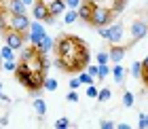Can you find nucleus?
<instances>
[{
	"instance_id": "obj_1",
	"label": "nucleus",
	"mask_w": 148,
	"mask_h": 129,
	"mask_svg": "<svg viewBox=\"0 0 148 129\" xmlns=\"http://www.w3.org/2000/svg\"><path fill=\"white\" fill-rule=\"evenodd\" d=\"M112 17H114V11L108 9V6H97L95 4V9H93L91 13V25L93 28H99V25H108L112 21Z\"/></svg>"
},
{
	"instance_id": "obj_2",
	"label": "nucleus",
	"mask_w": 148,
	"mask_h": 129,
	"mask_svg": "<svg viewBox=\"0 0 148 129\" xmlns=\"http://www.w3.org/2000/svg\"><path fill=\"white\" fill-rule=\"evenodd\" d=\"M76 49H78V45H76V38H74V36H62L57 40V55H64V57H72L74 59Z\"/></svg>"
},
{
	"instance_id": "obj_3",
	"label": "nucleus",
	"mask_w": 148,
	"mask_h": 129,
	"mask_svg": "<svg viewBox=\"0 0 148 129\" xmlns=\"http://www.w3.org/2000/svg\"><path fill=\"white\" fill-rule=\"evenodd\" d=\"M4 34V43L11 47V49H15V51H19L23 47V43H25V38H28V32L25 34H21V32H17V30H13V28H9V30H4L2 32Z\"/></svg>"
},
{
	"instance_id": "obj_4",
	"label": "nucleus",
	"mask_w": 148,
	"mask_h": 129,
	"mask_svg": "<svg viewBox=\"0 0 148 129\" xmlns=\"http://www.w3.org/2000/svg\"><path fill=\"white\" fill-rule=\"evenodd\" d=\"M45 72L42 70H32L30 74V80H28V85H25V89H28L32 95H36V93L42 89V85H45Z\"/></svg>"
},
{
	"instance_id": "obj_5",
	"label": "nucleus",
	"mask_w": 148,
	"mask_h": 129,
	"mask_svg": "<svg viewBox=\"0 0 148 129\" xmlns=\"http://www.w3.org/2000/svg\"><path fill=\"white\" fill-rule=\"evenodd\" d=\"M45 36H47V32H45L42 21H32L30 23V30H28V40L32 45H38Z\"/></svg>"
},
{
	"instance_id": "obj_6",
	"label": "nucleus",
	"mask_w": 148,
	"mask_h": 129,
	"mask_svg": "<svg viewBox=\"0 0 148 129\" xmlns=\"http://www.w3.org/2000/svg\"><path fill=\"white\" fill-rule=\"evenodd\" d=\"M30 23L32 21L28 19V15H11V19H9V28L21 32V34H25L30 30Z\"/></svg>"
},
{
	"instance_id": "obj_7",
	"label": "nucleus",
	"mask_w": 148,
	"mask_h": 129,
	"mask_svg": "<svg viewBox=\"0 0 148 129\" xmlns=\"http://www.w3.org/2000/svg\"><path fill=\"white\" fill-rule=\"evenodd\" d=\"M32 17L36 19V21H47V19L51 17V13H49V4H45L42 0H36L34 4H32Z\"/></svg>"
},
{
	"instance_id": "obj_8",
	"label": "nucleus",
	"mask_w": 148,
	"mask_h": 129,
	"mask_svg": "<svg viewBox=\"0 0 148 129\" xmlns=\"http://www.w3.org/2000/svg\"><path fill=\"white\" fill-rule=\"evenodd\" d=\"M30 74H32V66L28 62H19L17 64V70H15V78H17V83L19 85H28V80H30Z\"/></svg>"
},
{
	"instance_id": "obj_9",
	"label": "nucleus",
	"mask_w": 148,
	"mask_h": 129,
	"mask_svg": "<svg viewBox=\"0 0 148 129\" xmlns=\"http://www.w3.org/2000/svg\"><path fill=\"white\" fill-rule=\"evenodd\" d=\"M146 34H148V25L142 21V19H136V21L131 23V43H138V40H142Z\"/></svg>"
},
{
	"instance_id": "obj_10",
	"label": "nucleus",
	"mask_w": 148,
	"mask_h": 129,
	"mask_svg": "<svg viewBox=\"0 0 148 129\" xmlns=\"http://www.w3.org/2000/svg\"><path fill=\"white\" fill-rule=\"evenodd\" d=\"M93 9H95V2H91V0H85V2H80V6H78V19L80 21H85V23H89L91 21V13H93Z\"/></svg>"
},
{
	"instance_id": "obj_11",
	"label": "nucleus",
	"mask_w": 148,
	"mask_h": 129,
	"mask_svg": "<svg viewBox=\"0 0 148 129\" xmlns=\"http://www.w3.org/2000/svg\"><path fill=\"white\" fill-rule=\"evenodd\" d=\"M6 11L11 15H25L28 13V6H25L21 0H6Z\"/></svg>"
},
{
	"instance_id": "obj_12",
	"label": "nucleus",
	"mask_w": 148,
	"mask_h": 129,
	"mask_svg": "<svg viewBox=\"0 0 148 129\" xmlns=\"http://www.w3.org/2000/svg\"><path fill=\"white\" fill-rule=\"evenodd\" d=\"M121 38H123V25L121 23H112L110 28H108V43L110 45H116V43H121Z\"/></svg>"
},
{
	"instance_id": "obj_13",
	"label": "nucleus",
	"mask_w": 148,
	"mask_h": 129,
	"mask_svg": "<svg viewBox=\"0 0 148 129\" xmlns=\"http://www.w3.org/2000/svg\"><path fill=\"white\" fill-rule=\"evenodd\" d=\"M108 57H110V62L121 64V62H123V57H125V47H121L119 43H116V45H112V47H110V51H108Z\"/></svg>"
},
{
	"instance_id": "obj_14",
	"label": "nucleus",
	"mask_w": 148,
	"mask_h": 129,
	"mask_svg": "<svg viewBox=\"0 0 148 129\" xmlns=\"http://www.w3.org/2000/svg\"><path fill=\"white\" fill-rule=\"evenodd\" d=\"M66 11H68V6H66V0H53V2L49 4V13H51L53 17L64 15Z\"/></svg>"
},
{
	"instance_id": "obj_15",
	"label": "nucleus",
	"mask_w": 148,
	"mask_h": 129,
	"mask_svg": "<svg viewBox=\"0 0 148 129\" xmlns=\"http://www.w3.org/2000/svg\"><path fill=\"white\" fill-rule=\"evenodd\" d=\"M34 47H36V51H38V53H42V55H47V53H49V51L53 49V47H55V40H53L51 36H45V38L40 40L38 45H34Z\"/></svg>"
},
{
	"instance_id": "obj_16",
	"label": "nucleus",
	"mask_w": 148,
	"mask_h": 129,
	"mask_svg": "<svg viewBox=\"0 0 148 129\" xmlns=\"http://www.w3.org/2000/svg\"><path fill=\"white\" fill-rule=\"evenodd\" d=\"M36 47L32 45V47H21V62H28V64H32L34 62V57H36Z\"/></svg>"
},
{
	"instance_id": "obj_17",
	"label": "nucleus",
	"mask_w": 148,
	"mask_h": 129,
	"mask_svg": "<svg viewBox=\"0 0 148 129\" xmlns=\"http://www.w3.org/2000/svg\"><path fill=\"white\" fill-rule=\"evenodd\" d=\"M112 76H114V80H116L119 85H123V78H125V68L121 66V64H116L112 68Z\"/></svg>"
},
{
	"instance_id": "obj_18",
	"label": "nucleus",
	"mask_w": 148,
	"mask_h": 129,
	"mask_svg": "<svg viewBox=\"0 0 148 129\" xmlns=\"http://www.w3.org/2000/svg\"><path fill=\"white\" fill-rule=\"evenodd\" d=\"M32 106H34V110L40 114V117H45V114H47V104H45V99H40V97H34Z\"/></svg>"
},
{
	"instance_id": "obj_19",
	"label": "nucleus",
	"mask_w": 148,
	"mask_h": 129,
	"mask_svg": "<svg viewBox=\"0 0 148 129\" xmlns=\"http://www.w3.org/2000/svg\"><path fill=\"white\" fill-rule=\"evenodd\" d=\"M97 66H99V72H97V78L95 80H104L108 74H112V68L108 64H97Z\"/></svg>"
},
{
	"instance_id": "obj_20",
	"label": "nucleus",
	"mask_w": 148,
	"mask_h": 129,
	"mask_svg": "<svg viewBox=\"0 0 148 129\" xmlns=\"http://www.w3.org/2000/svg\"><path fill=\"white\" fill-rule=\"evenodd\" d=\"M76 19H78V11L76 9H68V11L64 13V21L66 23H74Z\"/></svg>"
},
{
	"instance_id": "obj_21",
	"label": "nucleus",
	"mask_w": 148,
	"mask_h": 129,
	"mask_svg": "<svg viewBox=\"0 0 148 129\" xmlns=\"http://www.w3.org/2000/svg\"><path fill=\"white\" fill-rule=\"evenodd\" d=\"M0 55H2V59H15V49H11L9 45H4L2 49H0Z\"/></svg>"
},
{
	"instance_id": "obj_22",
	"label": "nucleus",
	"mask_w": 148,
	"mask_h": 129,
	"mask_svg": "<svg viewBox=\"0 0 148 129\" xmlns=\"http://www.w3.org/2000/svg\"><path fill=\"white\" fill-rule=\"evenodd\" d=\"M131 76L133 78H142V62H133L131 64Z\"/></svg>"
},
{
	"instance_id": "obj_23",
	"label": "nucleus",
	"mask_w": 148,
	"mask_h": 129,
	"mask_svg": "<svg viewBox=\"0 0 148 129\" xmlns=\"http://www.w3.org/2000/svg\"><path fill=\"white\" fill-rule=\"evenodd\" d=\"M57 78H45V85H42V89H47V91H55L57 89Z\"/></svg>"
},
{
	"instance_id": "obj_24",
	"label": "nucleus",
	"mask_w": 148,
	"mask_h": 129,
	"mask_svg": "<svg viewBox=\"0 0 148 129\" xmlns=\"http://www.w3.org/2000/svg\"><path fill=\"white\" fill-rule=\"evenodd\" d=\"M17 64H19V62H15V59H4V62H2V68H4L6 72H15V70H17Z\"/></svg>"
},
{
	"instance_id": "obj_25",
	"label": "nucleus",
	"mask_w": 148,
	"mask_h": 129,
	"mask_svg": "<svg viewBox=\"0 0 148 129\" xmlns=\"http://www.w3.org/2000/svg\"><path fill=\"white\" fill-rule=\"evenodd\" d=\"M133 102H136V99H133V93H131V91H125V93H123V106H125V108H131Z\"/></svg>"
},
{
	"instance_id": "obj_26",
	"label": "nucleus",
	"mask_w": 148,
	"mask_h": 129,
	"mask_svg": "<svg viewBox=\"0 0 148 129\" xmlns=\"http://www.w3.org/2000/svg\"><path fill=\"white\" fill-rule=\"evenodd\" d=\"M78 78H80V83H83V85H93V80H95L89 72H80V74H78Z\"/></svg>"
},
{
	"instance_id": "obj_27",
	"label": "nucleus",
	"mask_w": 148,
	"mask_h": 129,
	"mask_svg": "<svg viewBox=\"0 0 148 129\" xmlns=\"http://www.w3.org/2000/svg\"><path fill=\"white\" fill-rule=\"evenodd\" d=\"M112 97V91L110 89H99V93H97V99L99 102H108Z\"/></svg>"
},
{
	"instance_id": "obj_28",
	"label": "nucleus",
	"mask_w": 148,
	"mask_h": 129,
	"mask_svg": "<svg viewBox=\"0 0 148 129\" xmlns=\"http://www.w3.org/2000/svg\"><path fill=\"white\" fill-rule=\"evenodd\" d=\"M138 125H140V129H148V114L140 112V117H138Z\"/></svg>"
},
{
	"instance_id": "obj_29",
	"label": "nucleus",
	"mask_w": 148,
	"mask_h": 129,
	"mask_svg": "<svg viewBox=\"0 0 148 129\" xmlns=\"http://www.w3.org/2000/svg\"><path fill=\"white\" fill-rule=\"evenodd\" d=\"M97 93H99V89L95 85H87V95H89V99H93V97L97 99Z\"/></svg>"
},
{
	"instance_id": "obj_30",
	"label": "nucleus",
	"mask_w": 148,
	"mask_h": 129,
	"mask_svg": "<svg viewBox=\"0 0 148 129\" xmlns=\"http://www.w3.org/2000/svg\"><path fill=\"white\" fill-rule=\"evenodd\" d=\"M108 59L110 57H108V53H106V51H99L97 55H95V62L97 64H108Z\"/></svg>"
},
{
	"instance_id": "obj_31",
	"label": "nucleus",
	"mask_w": 148,
	"mask_h": 129,
	"mask_svg": "<svg viewBox=\"0 0 148 129\" xmlns=\"http://www.w3.org/2000/svg\"><path fill=\"white\" fill-rule=\"evenodd\" d=\"M87 72L91 74L93 78H97V72H99V66L95 64V66H91V64H87Z\"/></svg>"
},
{
	"instance_id": "obj_32",
	"label": "nucleus",
	"mask_w": 148,
	"mask_h": 129,
	"mask_svg": "<svg viewBox=\"0 0 148 129\" xmlns=\"http://www.w3.org/2000/svg\"><path fill=\"white\" fill-rule=\"evenodd\" d=\"M66 99L72 102V104H76V102H78V93H76V89H70V93L66 95Z\"/></svg>"
},
{
	"instance_id": "obj_33",
	"label": "nucleus",
	"mask_w": 148,
	"mask_h": 129,
	"mask_svg": "<svg viewBox=\"0 0 148 129\" xmlns=\"http://www.w3.org/2000/svg\"><path fill=\"white\" fill-rule=\"evenodd\" d=\"M68 125H70V121L66 119V117H62V119H57V123H55V127H57V129H66Z\"/></svg>"
},
{
	"instance_id": "obj_34",
	"label": "nucleus",
	"mask_w": 148,
	"mask_h": 129,
	"mask_svg": "<svg viewBox=\"0 0 148 129\" xmlns=\"http://www.w3.org/2000/svg\"><path fill=\"white\" fill-rule=\"evenodd\" d=\"M80 2H83V0H66V6H68V9H78Z\"/></svg>"
},
{
	"instance_id": "obj_35",
	"label": "nucleus",
	"mask_w": 148,
	"mask_h": 129,
	"mask_svg": "<svg viewBox=\"0 0 148 129\" xmlns=\"http://www.w3.org/2000/svg\"><path fill=\"white\" fill-rule=\"evenodd\" d=\"M68 85H70V89H78V87L83 85V83H80V78H70V83H68Z\"/></svg>"
},
{
	"instance_id": "obj_36",
	"label": "nucleus",
	"mask_w": 148,
	"mask_h": 129,
	"mask_svg": "<svg viewBox=\"0 0 148 129\" xmlns=\"http://www.w3.org/2000/svg\"><path fill=\"white\" fill-rule=\"evenodd\" d=\"M6 28V17H4V11H0V32H4Z\"/></svg>"
},
{
	"instance_id": "obj_37",
	"label": "nucleus",
	"mask_w": 148,
	"mask_h": 129,
	"mask_svg": "<svg viewBox=\"0 0 148 129\" xmlns=\"http://www.w3.org/2000/svg\"><path fill=\"white\" fill-rule=\"evenodd\" d=\"M97 34H99L102 38H108V28H106V25H99V28H97Z\"/></svg>"
},
{
	"instance_id": "obj_38",
	"label": "nucleus",
	"mask_w": 148,
	"mask_h": 129,
	"mask_svg": "<svg viewBox=\"0 0 148 129\" xmlns=\"http://www.w3.org/2000/svg\"><path fill=\"white\" fill-rule=\"evenodd\" d=\"M99 125H102V129H112V127H114V123H112V121H102Z\"/></svg>"
},
{
	"instance_id": "obj_39",
	"label": "nucleus",
	"mask_w": 148,
	"mask_h": 129,
	"mask_svg": "<svg viewBox=\"0 0 148 129\" xmlns=\"http://www.w3.org/2000/svg\"><path fill=\"white\" fill-rule=\"evenodd\" d=\"M142 70H148V55L144 57V62H142Z\"/></svg>"
},
{
	"instance_id": "obj_40",
	"label": "nucleus",
	"mask_w": 148,
	"mask_h": 129,
	"mask_svg": "<svg viewBox=\"0 0 148 129\" xmlns=\"http://www.w3.org/2000/svg\"><path fill=\"white\" fill-rule=\"evenodd\" d=\"M21 2H23L25 6H32V4H34V2H36V0H21Z\"/></svg>"
},
{
	"instance_id": "obj_41",
	"label": "nucleus",
	"mask_w": 148,
	"mask_h": 129,
	"mask_svg": "<svg viewBox=\"0 0 148 129\" xmlns=\"http://www.w3.org/2000/svg\"><path fill=\"white\" fill-rule=\"evenodd\" d=\"M42 2H45V4H51V2H53V0H42Z\"/></svg>"
},
{
	"instance_id": "obj_42",
	"label": "nucleus",
	"mask_w": 148,
	"mask_h": 129,
	"mask_svg": "<svg viewBox=\"0 0 148 129\" xmlns=\"http://www.w3.org/2000/svg\"><path fill=\"white\" fill-rule=\"evenodd\" d=\"M2 2H4V0H0V11H4V9H2Z\"/></svg>"
},
{
	"instance_id": "obj_43",
	"label": "nucleus",
	"mask_w": 148,
	"mask_h": 129,
	"mask_svg": "<svg viewBox=\"0 0 148 129\" xmlns=\"http://www.w3.org/2000/svg\"><path fill=\"white\" fill-rule=\"evenodd\" d=\"M91 2H95V4H99V2H102V0H91Z\"/></svg>"
},
{
	"instance_id": "obj_44",
	"label": "nucleus",
	"mask_w": 148,
	"mask_h": 129,
	"mask_svg": "<svg viewBox=\"0 0 148 129\" xmlns=\"http://www.w3.org/2000/svg\"><path fill=\"white\" fill-rule=\"evenodd\" d=\"M0 93H2V83H0Z\"/></svg>"
},
{
	"instance_id": "obj_45",
	"label": "nucleus",
	"mask_w": 148,
	"mask_h": 129,
	"mask_svg": "<svg viewBox=\"0 0 148 129\" xmlns=\"http://www.w3.org/2000/svg\"><path fill=\"white\" fill-rule=\"evenodd\" d=\"M0 62H2V55H0ZM0 66H2V64H0Z\"/></svg>"
}]
</instances>
